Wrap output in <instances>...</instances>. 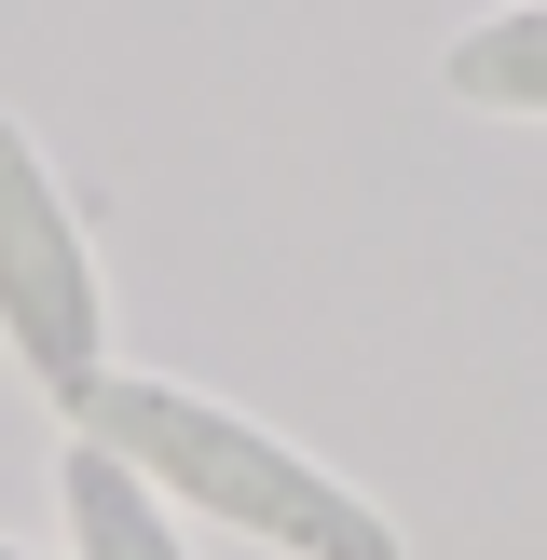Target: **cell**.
I'll return each instance as SVG.
<instances>
[{
    "mask_svg": "<svg viewBox=\"0 0 547 560\" xmlns=\"http://www.w3.org/2000/svg\"><path fill=\"white\" fill-rule=\"evenodd\" d=\"M82 438L124 452L151 492H178V506L233 520V534L288 547V560H397V520H383L370 492H342L315 452H288L274 424L191 397V383H96V397H82Z\"/></svg>",
    "mask_w": 547,
    "mask_h": 560,
    "instance_id": "cell-1",
    "label": "cell"
},
{
    "mask_svg": "<svg viewBox=\"0 0 547 560\" xmlns=\"http://www.w3.org/2000/svg\"><path fill=\"white\" fill-rule=\"evenodd\" d=\"M0 342H14V370L42 383L69 424L109 383V288H96V260H82V219H69V191L42 178L27 124H0Z\"/></svg>",
    "mask_w": 547,
    "mask_h": 560,
    "instance_id": "cell-2",
    "label": "cell"
},
{
    "mask_svg": "<svg viewBox=\"0 0 547 560\" xmlns=\"http://www.w3.org/2000/svg\"><path fill=\"white\" fill-rule=\"evenodd\" d=\"M55 492H69V547H82V560H191L178 534H164L151 479H137L124 452H96V438H82V452L55 465Z\"/></svg>",
    "mask_w": 547,
    "mask_h": 560,
    "instance_id": "cell-3",
    "label": "cell"
},
{
    "mask_svg": "<svg viewBox=\"0 0 547 560\" xmlns=\"http://www.w3.org/2000/svg\"><path fill=\"white\" fill-rule=\"evenodd\" d=\"M452 96H479V109H534L547 124V0H520V14H479L452 42Z\"/></svg>",
    "mask_w": 547,
    "mask_h": 560,
    "instance_id": "cell-4",
    "label": "cell"
},
{
    "mask_svg": "<svg viewBox=\"0 0 547 560\" xmlns=\"http://www.w3.org/2000/svg\"><path fill=\"white\" fill-rule=\"evenodd\" d=\"M0 560H14V547H0Z\"/></svg>",
    "mask_w": 547,
    "mask_h": 560,
    "instance_id": "cell-5",
    "label": "cell"
}]
</instances>
